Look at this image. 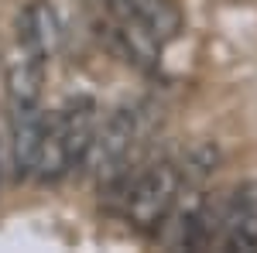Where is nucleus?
Masks as SVG:
<instances>
[{
	"mask_svg": "<svg viewBox=\"0 0 257 253\" xmlns=\"http://www.w3.org/2000/svg\"><path fill=\"white\" fill-rule=\"evenodd\" d=\"M62 45V21L59 11L45 0H31L18 14V48L38 55V59H52Z\"/></svg>",
	"mask_w": 257,
	"mask_h": 253,
	"instance_id": "5",
	"label": "nucleus"
},
{
	"mask_svg": "<svg viewBox=\"0 0 257 253\" xmlns=\"http://www.w3.org/2000/svg\"><path fill=\"white\" fill-rule=\"evenodd\" d=\"M89 4H93V28H96L99 41L120 62L134 65L141 72H158L165 41L120 0H89Z\"/></svg>",
	"mask_w": 257,
	"mask_h": 253,
	"instance_id": "2",
	"label": "nucleus"
},
{
	"mask_svg": "<svg viewBox=\"0 0 257 253\" xmlns=\"http://www.w3.org/2000/svg\"><path fill=\"white\" fill-rule=\"evenodd\" d=\"M59 127L65 137V151H69V164L72 168H86L89 147L96 140L99 120H96V99L93 96H72L59 113Z\"/></svg>",
	"mask_w": 257,
	"mask_h": 253,
	"instance_id": "6",
	"label": "nucleus"
},
{
	"mask_svg": "<svg viewBox=\"0 0 257 253\" xmlns=\"http://www.w3.org/2000/svg\"><path fill=\"white\" fill-rule=\"evenodd\" d=\"M69 171H72V164H69V151H65L59 117H48L45 120V134H41V147H38L35 178L38 181H62Z\"/></svg>",
	"mask_w": 257,
	"mask_h": 253,
	"instance_id": "8",
	"label": "nucleus"
},
{
	"mask_svg": "<svg viewBox=\"0 0 257 253\" xmlns=\"http://www.w3.org/2000/svg\"><path fill=\"white\" fill-rule=\"evenodd\" d=\"M127 11H134L161 41H172L182 31V14L172 0H120Z\"/></svg>",
	"mask_w": 257,
	"mask_h": 253,
	"instance_id": "9",
	"label": "nucleus"
},
{
	"mask_svg": "<svg viewBox=\"0 0 257 253\" xmlns=\"http://www.w3.org/2000/svg\"><path fill=\"white\" fill-rule=\"evenodd\" d=\"M7 120H11V154H14V171L18 178H31L38 164V147L45 134V110L41 103H7Z\"/></svg>",
	"mask_w": 257,
	"mask_h": 253,
	"instance_id": "4",
	"label": "nucleus"
},
{
	"mask_svg": "<svg viewBox=\"0 0 257 253\" xmlns=\"http://www.w3.org/2000/svg\"><path fill=\"white\" fill-rule=\"evenodd\" d=\"M141 134H144V127H141V113L134 106H117L99 123L96 140H93L89 157H86V168L96 175L99 188L117 185V181H123L131 175Z\"/></svg>",
	"mask_w": 257,
	"mask_h": 253,
	"instance_id": "3",
	"label": "nucleus"
},
{
	"mask_svg": "<svg viewBox=\"0 0 257 253\" xmlns=\"http://www.w3.org/2000/svg\"><path fill=\"white\" fill-rule=\"evenodd\" d=\"M182 188H185V181L178 171V161H151L141 171H134L120 212L131 222V229L144 236H158L161 222L175 209Z\"/></svg>",
	"mask_w": 257,
	"mask_h": 253,
	"instance_id": "1",
	"label": "nucleus"
},
{
	"mask_svg": "<svg viewBox=\"0 0 257 253\" xmlns=\"http://www.w3.org/2000/svg\"><path fill=\"white\" fill-rule=\"evenodd\" d=\"M223 250L257 253V185L254 181L230 192V212H226Z\"/></svg>",
	"mask_w": 257,
	"mask_h": 253,
	"instance_id": "7",
	"label": "nucleus"
},
{
	"mask_svg": "<svg viewBox=\"0 0 257 253\" xmlns=\"http://www.w3.org/2000/svg\"><path fill=\"white\" fill-rule=\"evenodd\" d=\"M216 168H219L216 144H196V147H189L185 157L178 161V171H182L185 188H202V181H206V178H213Z\"/></svg>",
	"mask_w": 257,
	"mask_h": 253,
	"instance_id": "10",
	"label": "nucleus"
}]
</instances>
